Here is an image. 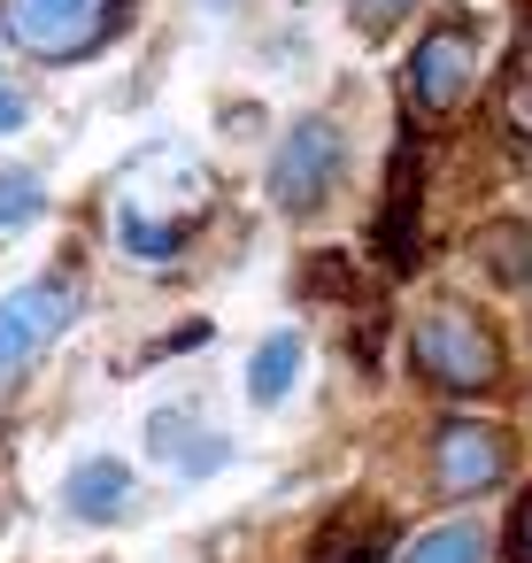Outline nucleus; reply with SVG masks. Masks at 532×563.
I'll return each instance as SVG.
<instances>
[{
  "label": "nucleus",
  "instance_id": "obj_1",
  "mask_svg": "<svg viewBox=\"0 0 532 563\" xmlns=\"http://www.w3.org/2000/svg\"><path fill=\"white\" fill-rule=\"evenodd\" d=\"M124 16V0H0V32L40 63H78L93 47H109Z\"/></svg>",
  "mask_w": 532,
  "mask_h": 563
},
{
  "label": "nucleus",
  "instance_id": "obj_2",
  "mask_svg": "<svg viewBox=\"0 0 532 563\" xmlns=\"http://www.w3.org/2000/svg\"><path fill=\"white\" fill-rule=\"evenodd\" d=\"M340 163H347L340 124L301 117V124L278 140V155H270V201H278L286 217H309V209H317V201L340 186Z\"/></svg>",
  "mask_w": 532,
  "mask_h": 563
},
{
  "label": "nucleus",
  "instance_id": "obj_3",
  "mask_svg": "<svg viewBox=\"0 0 532 563\" xmlns=\"http://www.w3.org/2000/svg\"><path fill=\"white\" fill-rule=\"evenodd\" d=\"M417 363L447 386V394H478V386H494V332H478V317H463V309H432V317H417Z\"/></svg>",
  "mask_w": 532,
  "mask_h": 563
},
{
  "label": "nucleus",
  "instance_id": "obj_4",
  "mask_svg": "<svg viewBox=\"0 0 532 563\" xmlns=\"http://www.w3.org/2000/svg\"><path fill=\"white\" fill-rule=\"evenodd\" d=\"M70 324V286L63 278H40V286H16L0 301V378H16L55 332Z\"/></svg>",
  "mask_w": 532,
  "mask_h": 563
},
{
  "label": "nucleus",
  "instance_id": "obj_5",
  "mask_svg": "<svg viewBox=\"0 0 532 563\" xmlns=\"http://www.w3.org/2000/svg\"><path fill=\"white\" fill-rule=\"evenodd\" d=\"M470 78H478V40H470L463 24H440V32L409 55V101L432 109V117H447V109L470 93Z\"/></svg>",
  "mask_w": 532,
  "mask_h": 563
},
{
  "label": "nucleus",
  "instance_id": "obj_6",
  "mask_svg": "<svg viewBox=\"0 0 532 563\" xmlns=\"http://www.w3.org/2000/svg\"><path fill=\"white\" fill-rule=\"evenodd\" d=\"M501 440L486 432V424H440V440H432V478H440V494H478V486H494L501 478Z\"/></svg>",
  "mask_w": 532,
  "mask_h": 563
},
{
  "label": "nucleus",
  "instance_id": "obj_7",
  "mask_svg": "<svg viewBox=\"0 0 532 563\" xmlns=\"http://www.w3.org/2000/svg\"><path fill=\"white\" fill-rule=\"evenodd\" d=\"M147 448H155L178 478H209V471L232 463V440H224V432H201L186 409H155V417H147Z\"/></svg>",
  "mask_w": 532,
  "mask_h": 563
},
{
  "label": "nucleus",
  "instance_id": "obj_8",
  "mask_svg": "<svg viewBox=\"0 0 532 563\" xmlns=\"http://www.w3.org/2000/svg\"><path fill=\"white\" fill-rule=\"evenodd\" d=\"M132 471H124V455H86V463H70V478H63V509L70 517H86V525H117L124 509H132Z\"/></svg>",
  "mask_w": 532,
  "mask_h": 563
},
{
  "label": "nucleus",
  "instance_id": "obj_9",
  "mask_svg": "<svg viewBox=\"0 0 532 563\" xmlns=\"http://www.w3.org/2000/svg\"><path fill=\"white\" fill-rule=\"evenodd\" d=\"M293 371H301V332H270L255 355H247V401L255 409H278L293 394Z\"/></svg>",
  "mask_w": 532,
  "mask_h": 563
},
{
  "label": "nucleus",
  "instance_id": "obj_10",
  "mask_svg": "<svg viewBox=\"0 0 532 563\" xmlns=\"http://www.w3.org/2000/svg\"><path fill=\"white\" fill-rule=\"evenodd\" d=\"M401 563H486V525L455 517V525H440V532L409 540V555H401Z\"/></svg>",
  "mask_w": 532,
  "mask_h": 563
},
{
  "label": "nucleus",
  "instance_id": "obj_11",
  "mask_svg": "<svg viewBox=\"0 0 532 563\" xmlns=\"http://www.w3.org/2000/svg\"><path fill=\"white\" fill-rule=\"evenodd\" d=\"M40 209H47V178L24 170V163H9V170H0V232L40 224Z\"/></svg>",
  "mask_w": 532,
  "mask_h": 563
},
{
  "label": "nucleus",
  "instance_id": "obj_12",
  "mask_svg": "<svg viewBox=\"0 0 532 563\" xmlns=\"http://www.w3.org/2000/svg\"><path fill=\"white\" fill-rule=\"evenodd\" d=\"M117 240L140 255V263H170L186 247V224H147L140 209H117Z\"/></svg>",
  "mask_w": 532,
  "mask_h": 563
},
{
  "label": "nucleus",
  "instance_id": "obj_13",
  "mask_svg": "<svg viewBox=\"0 0 532 563\" xmlns=\"http://www.w3.org/2000/svg\"><path fill=\"white\" fill-rule=\"evenodd\" d=\"M409 9H417V0H347V16H355V24H363L370 40H378V32H394V24H401Z\"/></svg>",
  "mask_w": 532,
  "mask_h": 563
},
{
  "label": "nucleus",
  "instance_id": "obj_14",
  "mask_svg": "<svg viewBox=\"0 0 532 563\" xmlns=\"http://www.w3.org/2000/svg\"><path fill=\"white\" fill-rule=\"evenodd\" d=\"M32 124V101H24V86H9L0 78V132H24Z\"/></svg>",
  "mask_w": 532,
  "mask_h": 563
},
{
  "label": "nucleus",
  "instance_id": "obj_15",
  "mask_svg": "<svg viewBox=\"0 0 532 563\" xmlns=\"http://www.w3.org/2000/svg\"><path fill=\"white\" fill-rule=\"evenodd\" d=\"M524 555H532V509H524Z\"/></svg>",
  "mask_w": 532,
  "mask_h": 563
},
{
  "label": "nucleus",
  "instance_id": "obj_16",
  "mask_svg": "<svg viewBox=\"0 0 532 563\" xmlns=\"http://www.w3.org/2000/svg\"><path fill=\"white\" fill-rule=\"evenodd\" d=\"M524 70H532V55H524Z\"/></svg>",
  "mask_w": 532,
  "mask_h": 563
}]
</instances>
